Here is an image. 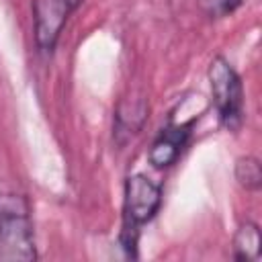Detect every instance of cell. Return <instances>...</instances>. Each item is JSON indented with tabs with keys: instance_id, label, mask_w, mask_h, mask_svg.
<instances>
[{
	"instance_id": "obj_8",
	"label": "cell",
	"mask_w": 262,
	"mask_h": 262,
	"mask_svg": "<svg viewBox=\"0 0 262 262\" xmlns=\"http://www.w3.org/2000/svg\"><path fill=\"white\" fill-rule=\"evenodd\" d=\"M235 178L246 190H258L262 186V168L260 162L252 156H242L235 162Z\"/></svg>"
},
{
	"instance_id": "obj_5",
	"label": "cell",
	"mask_w": 262,
	"mask_h": 262,
	"mask_svg": "<svg viewBox=\"0 0 262 262\" xmlns=\"http://www.w3.org/2000/svg\"><path fill=\"white\" fill-rule=\"evenodd\" d=\"M190 125L192 123H170L168 127H164L149 147V154H147L149 164L156 168L172 166L188 141Z\"/></svg>"
},
{
	"instance_id": "obj_3",
	"label": "cell",
	"mask_w": 262,
	"mask_h": 262,
	"mask_svg": "<svg viewBox=\"0 0 262 262\" xmlns=\"http://www.w3.org/2000/svg\"><path fill=\"white\" fill-rule=\"evenodd\" d=\"M162 188L143 174H133L125 180L123 227L137 229L147 223L160 209Z\"/></svg>"
},
{
	"instance_id": "obj_1",
	"label": "cell",
	"mask_w": 262,
	"mask_h": 262,
	"mask_svg": "<svg viewBox=\"0 0 262 262\" xmlns=\"http://www.w3.org/2000/svg\"><path fill=\"white\" fill-rule=\"evenodd\" d=\"M35 235L27 196L0 190V260H35Z\"/></svg>"
},
{
	"instance_id": "obj_6",
	"label": "cell",
	"mask_w": 262,
	"mask_h": 262,
	"mask_svg": "<svg viewBox=\"0 0 262 262\" xmlns=\"http://www.w3.org/2000/svg\"><path fill=\"white\" fill-rule=\"evenodd\" d=\"M147 119V102L145 98H125L119 102L115 113L113 135L119 145L127 143L133 135H137Z\"/></svg>"
},
{
	"instance_id": "obj_9",
	"label": "cell",
	"mask_w": 262,
	"mask_h": 262,
	"mask_svg": "<svg viewBox=\"0 0 262 262\" xmlns=\"http://www.w3.org/2000/svg\"><path fill=\"white\" fill-rule=\"evenodd\" d=\"M217 4L221 8V12H231L239 4V0H217Z\"/></svg>"
},
{
	"instance_id": "obj_7",
	"label": "cell",
	"mask_w": 262,
	"mask_h": 262,
	"mask_svg": "<svg viewBox=\"0 0 262 262\" xmlns=\"http://www.w3.org/2000/svg\"><path fill=\"white\" fill-rule=\"evenodd\" d=\"M260 256V231L258 225L246 221L237 227L233 235V258L235 260H256Z\"/></svg>"
},
{
	"instance_id": "obj_4",
	"label": "cell",
	"mask_w": 262,
	"mask_h": 262,
	"mask_svg": "<svg viewBox=\"0 0 262 262\" xmlns=\"http://www.w3.org/2000/svg\"><path fill=\"white\" fill-rule=\"evenodd\" d=\"M82 0H37L35 2V43L41 51H53L68 16Z\"/></svg>"
},
{
	"instance_id": "obj_2",
	"label": "cell",
	"mask_w": 262,
	"mask_h": 262,
	"mask_svg": "<svg viewBox=\"0 0 262 262\" xmlns=\"http://www.w3.org/2000/svg\"><path fill=\"white\" fill-rule=\"evenodd\" d=\"M209 84L221 125L227 131H237L244 121V86L237 72L223 55L211 59Z\"/></svg>"
}]
</instances>
